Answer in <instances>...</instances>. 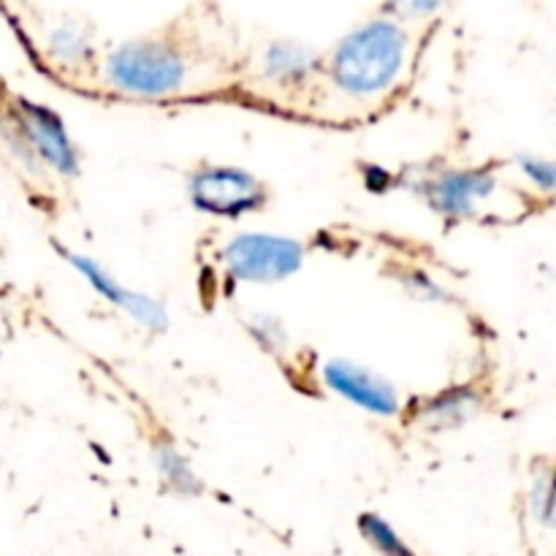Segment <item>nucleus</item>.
<instances>
[{"mask_svg":"<svg viewBox=\"0 0 556 556\" xmlns=\"http://www.w3.org/2000/svg\"><path fill=\"white\" fill-rule=\"evenodd\" d=\"M494 179L486 174H448L432 185V201L451 215H470L476 201L486 199Z\"/></svg>","mask_w":556,"mask_h":556,"instance_id":"obj_8","label":"nucleus"},{"mask_svg":"<svg viewBox=\"0 0 556 556\" xmlns=\"http://www.w3.org/2000/svg\"><path fill=\"white\" fill-rule=\"evenodd\" d=\"M49 49H52L54 58L71 65L81 63V60L90 54V43H87L85 30H81V25H76V22H65V25H60L58 30L49 36Z\"/></svg>","mask_w":556,"mask_h":556,"instance_id":"obj_11","label":"nucleus"},{"mask_svg":"<svg viewBox=\"0 0 556 556\" xmlns=\"http://www.w3.org/2000/svg\"><path fill=\"white\" fill-rule=\"evenodd\" d=\"M358 530L372 541V546L383 556H416L400 538H396V532L391 530L383 519H378V516H362V519H358Z\"/></svg>","mask_w":556,"mask_h":556,"instance_id":"obj_12","label":"nucleus"},{"mask_svg":"<svg viewBox=\"0 0 556 556\" xmlns=\"http://www.w3.org/2000/svg\"><path fill=\"white\" fill-rule=\"evenodd\" d=\"M309 52L307 47L296 41H277L266 49V58H264V74L269 76L271 81H302L304 76L309 74Z\"/></svg>","mask_w":556,"mask_h":556,"instance_id":"obj_9","label":"nucleus"},{"mask_svg":"<svg viewBox=\"0 0 556 556\" xmlns=\"http://www.w3.org/2000/svg\"><path fill=\"white\" fill-rule=\"evenodd\" d=\"M302 244L269 233H242L223 253L228 271L244 282H277L302 266Z\"/></svg>","mask_w":556,"mask_h":556,"instance_id":"obj_3","label":"nucleus"},{"mask_svg":"<svg viewBox=\"0 0 556 556\" xmlns=\"http://www.w3.org/2000/svg\"><path fill=\"white\" fill-rule=\"evenodd\" d=\"M326 383L337 394L348 396L358 407L378 413V416H394L400 410V394L383 375L372 372L367 367H358L353 362H329L324 369Z\"/></svg>","mask_w":556,"mask_h":556,"instance_id":"obj_6","label":"nucleus"},{"mask_svg":"<svg viewBox=\"0 0 556 556\" xmlns=\"http://www.w3.org/2000/svg\"><path fill=\"white\" fill-rule=\"evenodd\" d=\"M16 128H20L22 139L27 141L33 155L38 152V157L49 161L63 174L76 172L74 144H71L68 134L63 130V123L49 109L36 106L30 101H20V109H16Z\"/></svg>","mask_w":556,"mask_h":556,"instance_id":"obj_5","label":"nucleus"},{"mask_svg":"<svg viewBox=\"0 0 556 556\" xmlns=\"http://www.w3.org/2000/svg\"><path fill=\"white\" fill-rule=\"evenodd\" d=\"M155 454H157V465H161L163 476L168 478L172 486H177L179 492H188V494L199 492V481H195V476L190 472L188 462H185L182 456L174 454L168 445H157Z\"/></svg>","mask_w":556,"mask_h":556,"instance_id":"obj_13","label":"nucleus"},{"mask_svg":"<svg viewBox=\"0 0 556 556\" xmlns=\"http://www.w3.org/2000/svg\"><path fill=\"white\" fill-rule=\"evenodd\" d=\"M521 166H525V172L530 174L532 179H538L543 188H552L554 185V166L548 161H541V157H532V155H521Z\"/></svg>","mask_w":556,"mask_h":556,"instance_id":"obj_15","label":"nucleus"},{"mask_svg":"<svg viewBox=\"0 0 556 556\" xmlns=\"http://www.w3.org/2000/svg\"><path fill=\"white\" fill-rule=\"evenodd\" d=\"M476 396L465 394V391H451V394L440 396L429 405V410H424V418L434 424V427L445 429V427H456V424L467 421L476 410Z\"/></svg>","mask_w":556,"mask_h":556,"instance_id":"obj_10","label":"nucleus"},{"mask_svg":"<svg viewBox=\"0 0 556 556\" xmlns=\"http://www.w3.org/2000/svg\"><path fill=\"white\" fill-rule=\"evenodd\" d=\"M532 510L541 525L552 527V478L548 476H538L535 489H532Z\"/></svg>","mask_w":556,"mask_h":556,"instance_id":"obj_14","label":"nucleus"},{"mask_svg":"<svg viewBox=\"0 0 556 556\" xmlns=\"http://www.w3.org/2000/svg\"><path fill=\"white\" fill-rule=\"evenodd\" d=\"M114 87L136 96H168L185 81V63L174 49L155 41H130L106 63Z\"/></svg>","mask_w":556,"mask_h":556,"instance_id":"obj_2","label":"nucleus"},{"mask_svg":"<svg viewBox=\"0 0 556 556\" xmlns=\"http://www.w3.org/2000/svg\"><path fill=\"white\" fill-rule=\"evenodd\" d=\"M190 190H193V201L199 210L223 217H237L248 210H258L266 199L258 179L239 168H206V172L195 174Z\"/></svg>","mask_w":556,"mask_h":556,"instance_id":"obj_4","label":"nucleus"},{"mask_svg":"<svg viewBox=\"0 0 556 556\" xmlns=\"http://www.w3.org/2000/svg\"><path fill=\"white\" fill-rule=\"evenodd\" d=\"M405 41V30L394 22H369L342 38L331 58V76L351 96H375L400 74Z\"/></svg>","mask_w":556,"mask_h":556,"instance_id":"obj_1","label":"nucleus"},{"mask_svg":"<svg viewBox=\"0 0 556 556\" xmlns=\"http://www.w3.org/2000/svg\"><path fill=\"white\" fill-rule=\"evenodd\" d=\"M65 258L71 261V264L76 266V269L81 271V275L90 280V286L96 288L98 293H103L106 299H112L117 307H123L125 313L134 315L136 320H139L141 326H147V329L152 331H163L168 326V318H166V309L161 307V304L155 302V299L144 296V293H136V291H128V288H123L119 282H114L112 277L106 275V271L101 269V266L92 264L90 258H85V255H76V253H68V250H63Z\"/></svg>","mask_w":556,"mask_h":556,"instance_id":"obj_7","label":"nucleus"}]
</instances>
